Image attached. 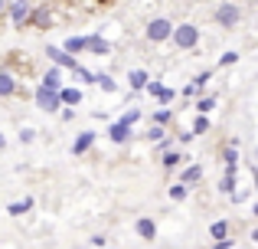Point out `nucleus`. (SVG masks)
Masks as SVG:
<instances>
[{"label":"nucleus","instance_id":"nucleus-1","mask_svg":"<svg viewBox=\"0 0 258 249\" xmlns=\"http://www.w3.org/2000/svg\"><path fill=\"white\" fill-rule=\"evenodd\" d=\"M170 36H173L176 49H193V46L200 43V30H196L193 23H180V26L170 33Z\"/></svg>","mask_w":258,"mask_h":249},{"label":"nucleus","instance_id":"nucleus-2","mask_svg":"<svg viewBox=\"0 0 258 249\" xmlns=\"http://www.w3.org/2000/svg\"><path fill=\"white\" fill-rule=\"evenodd\" d=\"M213 20L222 26V30H232V26H239L242 10L235 4H219V7H216V13H213Z\"/></svg>","mask_w":258,"mask_h":249},{"label":"nucleus","instance_id":"nucleus-3","mask_svg":"<svg viewBox=\"0 0 258 249\" xmlns=\"http://www.w3.org/2000/svg\"><path fill=\"white\" fill-rule=\"evenodd\" d=\"M170 33H173V23L167 17H157L147 23V39L151 43H164V39H170Z\"/></svg>","mask_w":258,"mask_h":249},{"label":"nucleus","instance_id":"nucleus-4","mask_svg":"<svg viewBox=\"0 0 258 249\" xmlns=\"http://www.w3.org/2000/svg\"><path fill=\"white\" fill-rule=\"evenodd\" d=\"M36 105H39L43 112H59V92L39 85V89H36Z\"/></svg>","mask_w":258,"mask_h":249},{"label":"nucleus","instance_id":"nucleus-5","mask_svg":"<svg viewBox=\"0 0 258 249\" xmlns=\"http://www.w3.org/2000/svg\"><path fill=\"white\" fill-rule=\"evenodd\" d=\"M17 92H20L17 76H13L7 66H0V98H10V95H17Z\"/></svg>","mask_w":258,"mask_h":249},{"label":"nucleus","instance_id":"nucleus-6","mask_svg":"<svg viewBox=\"0 0 258 249\" xmlns=\"http://www.w3.org/2000/svg\"><path fill=\"white\" fill-rule=\"evenodd\" d=\"M26 23L36 26V30H46V26H52V10L49 7H36V10L26 13Z\"/></svg>","mask_w":258,"mask_h":249},{"label":"nucleus","instance_id":"nucleus-7","mask_svg":"<svg viewBox=\"0 0 258 249\" xmlns=\"http://www.w3.org/2000/svg\"><path fill=\"white\" fill-rule=\"evenodd\" d=\"M46 56H49L56 66H66V69H79L76 56H69V53H66V49H59V46H49V49H46Z\"/></svg>","mask_w":258,"mask_h":249},{"label":"nucleus","instance_id":"nucleus-8","mask_svg":"<svg viewBox=\"0 0 258 249\" xmlns=\"http://www.w3.org/2000/svg\"><path fill=\"white\" fill-rule=\"evenodd\" d=\"M7 10H10V20L17 26H23L26 23V13H30V4L26 0H17V4H7Z\"/></svg>","mask_w":258,"mask_h":249},{"label":"nucleus","instance_id":"nucleus-9","mask_svg":"<svg viewBox=\"0 0 258 249\" xmlns=\"http://www.w3.org/2000/svg\"><path fill=\"white\" fill-rule=\"evenodd\" d=\"M85 49L98 53V56H105V53H111V43H108L105 36H85Z\"/></svg>","mask_w":258,"mask_h":249},{"label":"nucleus","instance_id":"nucleus-10","mask_svg":"<svg viewBox=\"0 0 258 249\" xmlns=\"http://www.w3.org/2000/svg\"><path fill=\"white\" fill-rule=\"evenodd\" d=\"M108 134H111V141H114V144H124V141H131V125H124V122H114Z\"/></svg>","mask_w":258,"mask_h":249},{"label":"nucleus","instance_id":"nucleus-11","mask_svg":"<svg viewBox=\"0 0 258 249\" xmlns=\"http://www.w3.org/2000/svg\"><path fill=\"white\" fill-rule=\"evenodd\" d=\"M134 230H138L141 239H154V233H157V223H154V220H147V217H141Z\"/></svg>","mask_w":258,"mask_h":249},{"label":"nucleus","instance_id":"nucleus-12","mask_svg":"<svg viewBox=\"0 0 258 249\" xmlns=\"http://www.w3.org/2000/svg\"><path fill=\"white\" fill-rule=\"evenodd\" d=\"M92 144H95V134H92V131L79 134V141H76V144H72V154H85V151H88V147H92Z\"/></svg>","mask_w":258,"mask_h":249},{"label":"nucleus","instance_id":"nucleus-13","mask_svg":"<svg viewBox=\"0 0 258 249\" xmlns=\"http://www.w3.org/2000/svg\"><path fill=\"white\" fill-rule=\"evenodd\" d=\"M43 85H46V89H52V92H59V89H62V72L49 69V72H46V79H43Z\"/></svg>","mask_w":258,"mask_h":249},{"label":"nucleus","instance_id":"nucleus-14","mask_svg":"<svg viewBox=\"0 0 258 249\" xmlns=\"http://www.w3.org/2000/svg\"><path fill=\"white\" fill-rule=\"evenodd\" d=\"M66 53H69V56H79V53L85 49V36H69L66 39V46H62Z\"/></svg>","mask_w":258,"mask_h":249},{"label":"nucleus","instance_id":"nucleus-15","mask_svg":"<svg viewBox=\"0 0 258 249\" xmlns=\"http://www.w3.org/2000/svg\"><path fill=\"white\" fill-rule=\"evenodd\" d=\"M59 102L79 105V102H82V92H79V89H59Z\"/></svg>","mask_w":258,"mask_h":249},{"label":"nucleus","instance_id":"nucleus-16","mask_svg":"<svg viewBox=\"0 0 258 249\" xmlns=\"http://www.w3.org/2000/svg\"><path fill=\"white\" fill-rule=\"evenodd\" d=\"M200 177H203V167H196V164H193V167H186V171L180 174V180H183L186 187H189V184H196Z\"/></svg>","mask_w":258,"mask_h":249},{"label":"nucleus","instance_id":"nucleus-17","mask_svg":"<svg viewBox=\"0 0 258 249\" xmlns=\"http://www.w3.org/2000/svg\"><path fill=\"white\" fill-rule=\"evenodd\" d=\"M232 187H235V167H229L226 177H222V184H219V190L222 193H232Z\"/></svg>","mask_w":258,"mask_h":249},{"label":"nucleus","instance_id":"nucleus-18","mask_svg":"<svg viewBox=\"0 0 258 249\" xmlns=\"http://www.w3.org/2000/svg\"><path fill=\"white\" fill-rule=\"evenodd\" d=\"M209 236H213V239H226V236H229V223H226V220H219V223H213V230H209Z\"/></svg>","mask_w":258,"mask_h":249},{"label":"nucleus","instance_id":"nucleus-19","mask_svg":"<svg viewBox=\"0 0 258 249\" xmlns=\"http://www.w3.org/2000/svg\"><path fill=\"white\" fill-rule=\"evenodd\" d=\"M33 207V197H23V200H17V204H10V213L13 217H20V213H26Z\"/></svg>","mask_w":258,"mask_h":249},{"label":"nucleus","instance_id":"nucleus-20","mask_svg":"<svg viewBox=\"0 0 258 249\" xmlns=\"http://www.w3.org/2000/svg\"><path fill=\"white\" fill-rule=\"evenodd\" d=\"M131 85H134V89H144V85H147V72L144 69H134L131 72Z\"/></svg>","mask_w":258,"mask_h":249},{"label":"nucleus","instance_id":"nucleus-21","mask_svg":"<svg viewBox=\"0 0 258 249\" xmlns=\"http://www.w3.org/2000/svg\"><path fill=\"white\" fill-rule=\"evenodd\" d=\"M209 131V118L203 115V118H196V125H193V134H206Z\"/></svg>","mask_w":258,"mask_h":249},{"label":"nucleus","instance_id":"nucleus-22","mask_svg":"<svg viewBox=\"0 0 258 249\" xmlns=\"http://www.w3.org/2000/svg\"><path fill=\"white\" fill-rule=\"evenodd\" d=\"M170 197L173 200H183V197H186V184H173L170 187Z\"/></svg>","mask_w":258,"mask_h":249},{"label":"nucleus","instance_id":"nucleus-23","mask_svg":"<svg viewBox=\"0 0 258 249\" xmlns=\"http://www.w3.org/2000/svg\"><path fill=\"white\" fill-rule=\"evenodd\" d=\"M95 82H98V85H101L105 92H114V82H111L108 76H95Z\"/></svg>","mask_w":258,"mask_h":249},{"label":"nucleus","instance_id":"nucleus-24","mask_svg":"<svg viewBox=\"0 0 258 249\" xmlns=\"http://www.w3.org/2000/svg\"><path fill=\"white\" fill-rule=\"evenodd\" d=\"M176 161H180V154H176V151H164V167H173Z\"/></svg>","mask_w":258,"mask_h":249},{"label":"nucleus","instance_id":"nucleus-25","mask_svg":"<svg viewBox=\"0 0 258 249\" xmlns=\"http://www.w3.org/2000/svg\"><path fill=\"white\" fill-rule=\"evenodd\" d=\"M213 105H216V98H203V102H196V109H200V112H203V115H206V112H209V109H213Z\"/></svg>","mask_w":258,"mask_h":249},{"label":"nucleus","instance_id":"nucleus-26","mask_svg":"<svg viewBox=\"0 0 258 249\" xmlns=\"http://www.w3.org/2000/svg\"><path fill=\"white\" fill-rule=\"evenodd\" d=\"M154 122H157V125H167V122H170V112H157V115H154Z\"/></svg>","mask_w":258,"mask_h":249},{"label":"nucleus","instance_id":"nucleus-27","mask_svg":"<svg viewBox=\"0 0 258 249\" xmlns=\"http://www.w3.org/2000/svg\"><path fill=\"white\" fill-rule=\"evenodd\" d=\"M138 118H141V112H127V115L121 118V122H124V125H134V122H138Z\"/></svg>","mask_w":258,"mask_h":249},{"label":"nucleus","instance_id":"nucleus-28","mask_svg":"<svg viewBox=\"0 0 258 249\" xmlns=\"http://www.w3.org/2000/svg\"><path fill=\"white\" fill-rule=\"evenodd\" d=\"M235 59H239V53H226V56H222V66H232Z\"/></svg>","mask_w":258,"mask_h":249},{"label":"nucleus","instance_id":"nucleus-29","mask_svg":"<svg viewBox=\"0 0 258 249\" xmlns=\"http://www.w3.org/2000/svg\"><path fill=\"white\" fill-rule=\"evenodd\" d=\"M206 82H209V72H200V76H196V82H193V85H196V89H200V85H206Z\"/></svg>","mask_w":258,"mask_h":249},{"label":"nucleus","instance_id":"nucleus-30","mask_svg":"<svg viewBox=\"0 0 258 249\" xmlns=\"http://www.w3.org/2000/svg\"><path fill=\"white\" fill-rule=\"evenodd\" d=\"M147 138H151V141H160V138H164V131H160V128H151V131H147Z\"/></svg>","mask_w":258,"mask_h":249},{"label":"nucleus","instance_id":"nucleus-31","mask_svg":"<svg viewBox=\"0 0 258 249\" xmlns=\"http://www.w3.org/2000/svg\"><path fill=\"white\" fill-rule=\"evenodd\" d=\"M213 249H232V243H229V239H219V243H216Z\"/></svg>","mask_w":258,"mask_h":249},{"label":"nucleus","instance_id":"nucleus-32","mask_svg":"<svg viewBox=\"0 0 258 249\" xmlns=\"http://www.w3.org/2000/svg\"><path fill=\"white\" fill-rule=\"evenodd\" d=\"M7 4H10V0H0V13H7Z\"/></svg>","mask_w":258,"mask_h":249},{"label":"nucleus","instance_id":"nucleus-33","mask_svg":"<svg viewBox=\"0 0 258 249\" xmlns=\"http://www.w3.org/2000/svg\"><path fill=\"white\" fill-rule=\"evenodd\" d=\"M4 144H7V141H4V134H0V147H4Z\"/></svg>","mask_w":258,"mask_h":249}]
</instances>
